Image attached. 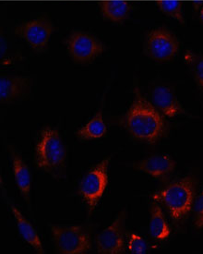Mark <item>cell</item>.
Wrapping results in <instances>:
<instances>
[{"label":"cell","instance_id":"cell-2","mask_svg":"<svg viewBox=\"0 0 203 254\" xmlns=\"http://www.w3.org/2000/svg\"><path fill=\"white\" fill-rule=\"evenodd\" d=\"M35 164L54 179L65 178L67 149L57 129L49 126L41 129L35 145Z\"/></svg>","mask_w":203,"mask_h":254},{"label":"cell","instance_id":"cell-15","mask_svg":"<svg viewBox=\"0 0 203 254\" xmlns=\"http://www.w3.org/2000/svg\"><path fill=\"white\" fill-rule=\"evenodd\" d=\"M108 89L109 85L102 95L100 106L98 107L96 113L94 115V117L85 125H83L75 132L76 137L79 140H97L104 137L107 133V126L103 120V108L105 104V96Z\"/></svg>","mask_w":203,"mask_h":254},{"label":"cell","instance_id":"cell-12","mask_svg":"<svg viewBox=\"0 0 203 254\" xmlns=\"http://www.w3.org/2000/svg\"><path fill=\"white\" fill-rule=\"evenodd\" d=\"M32 86V80L28 76L15 74H1L0 101L1 104H10L23 98Z\"/></svg>","mask_w":203,"mask_h":254},{"label":"cell","instance_id":"cell-22","mask_svg":"<svg viewBox=\"0 0 203 254\" xmlns=\"http://www.w3.org/2000/svg\"><path fill=\"white\" fill-rule=\"evenodd\" d=\"M0 49H1V63L2 65H8V55H9V50H8V43H7V38L3 34H1L0 38Z\"/></svg>","mask_w":203,"mask_h":254},{"label":"cell","instance_id":"cell-17","mask_svg":"<svg viewBox=\"0 0 203 254\" xmlns=\"http://www.w3.org/2000/svg\"><path fill=\"white\" fill-rule=\"evenodd\" d=\"M100 11L104 20L122 22L129 17L131 5L125 0H103L100 3Z\"/></svg>","mask_w":203,"mask_h":254},{"label":"cell","instance_id":"cell-4","mask_svg":"<svg viewBox=\"0 0 203 254\" xmlns=\"http://www.w3.org/2000/svg\"><path fill=\"white\" fill-rule=\"evenodd\" d=\"M51 235L57 253L87 254L92 249V237L88 228L82 225H51Z\"/></svg>","mask_w":203,"mask_h":254},{"label":"cell","instance_id":"cell-23","mask_svg":"<svg viewBox=\"0 0 203 254\" xmlns=\"http://www.w3.org/2000/svg\"><path fill=\"white\" fill-rule=\"evenodd\" d=\"M199 17H200V20H201V21L203 23V6H202V8H201V10H200V15H199Z\"/></svg>","mask_w":203,"mask_h":254},{"label":"cell","instance_id":"cell-20","mask_svg":"<svg viewBox=\"0 0 203 254\" xmlns=\"http://www.w3.org/2000/svg\"><path fill=\"white\" fill-rule=\"evenodd\" d=\"M128 236V249L131 254H144L148 251L146 241L140 235L136 233H129Z\"/></svg>","mask_w":203,"mask_h":254},{"label":"cell","instance_id":"cell-7","mask_svg":"<svg viewBox=\"0 0 203 254\" xmlns=\"http://www.w3.org/2000/svg\"><path fill=\"white\" fill-rule=\"evenodd\" d=\"M180 44L175 34L166 29H154L146 36L144 53L151 60L168 61L176 57Z\"/></svg>","mask_w":203,"mask_h":254},{"label":"cell","instance_id":"cell-16","mask_svg":"<svg viewBox=\"0 0 203 254\" xmlns=\"http://www.w3.org/2000/svg\"><path fill=\"white\" fill-rule=\"evenodd\" d=\"M150 214V235L157 241H164L168 239L171 230L162 208L155 200L151 204Z\"/></svg>","mask_w":203,"mask_h":254},{"label":"cell","instance_id":"cell-9","mask_svg":"<svg viewBox=\"0 0 203 254\" xmlns=\"http://www.w3.org/2000/svg\"><path fill=\"white\" fill-rule=\"evenodd\" d=\"M127 219V208L123 209L112 224L104 228L96 236V251L102 254H124L126 251L125 243V225Z\"/></svg>","mask_w":203,"mask_h":254},{"label":"cell","instance_id":"cell-13","mask_svg":"<svg viewBox=\"0 0 203 254\" xmlns=\"http://www.w3.org/2000/svg\"><path fill=\"white\" fill-rule=\"evenodd\" d=\"M1 188H2L3 198H4L5 201L7 202V206L9 207V210L11 211V213L13 214L14 219H15L17 228H18L19 233L21 236V238L26 241L31 247L34 248V251L37 254H45V250L43 248L42 241H41L40 238L37 234L35 228L24 217V215L21 214L20 210L17 208V206L14 204L13 201H11V199L8 197L7 190H6L5 186H3V181H1Z\"/></svg>","mask_w":203,"mask_h":254},{"label":"cell","instance_id":"cell-10","mask_svg":"<svg viewBox=\"0 0 203 254\" xmlns=\"http://www.w3.org/2000/svg\"><path fill=\"white\" fill-rule=\"evenodd\" d=\"M7 149L9 153V157L13 169L14 179L17 188L20 190V195L24 202L26 203L28 209L32 212V175L28 167L27 164L21 157L19 151L14 147L12 144H7Z\"/></svg>","mask_w":203,"mask_h":254},{"label":"cell","instance_id":"cell-18","mask_svg":"<svg viewBox=\"0 0 203 254\" xmlns=\"http://www.w3.org/2000/svg\"><path fill=\"white\" fill-rule=\"evenodd\" d=\"M156 4L162 13L177 20L179 23H185L182 2L176 0H160Z\"/></svg>","mask_w":203,"mask_h":254},{"label":"cell","instance_id":"cell-8","mask_svg":"<svg viewBox=\"0 0 203 254\" xmlns=\"http://www.w3.org/2000/svg\"><path fill=\"white\" fill-rule=\"evenodd\" d=\"M54 31L55 27L51 20L37 18L20 23L16 26L14 33L25 41L33 50L43 53L48 49L50 37Z\"/></svg>","mask_w":203,"mask_h":254},{"label":"cell","instance_id":"cell-6","mask_svg":"<svg viewBox=\"0 0 203 254\" xmlns=\"http://www.w3.org/2000/svg\"><path fill=\"white\" fill-rule=\"evenodd\" d=\"M65 43L69 57L80 64L94 61L106 50L105 45L101 40L83 31H72Z\"/></svg>","mask_w":203,"mask_h":254},{"label":"cell","instance_id":"cell-3","mask_svg":"<svg viewBox=\"0 0 203 254\" xmlns=\"http://www.w3.org/2000/svg\"><path fill=\"white\" fill-rule=\"evenodd\" d=\"M196 185V180L191 176H188L170 183L154 194L152 198L165 205L172 220L175 223H182L192 210Z\"/></svg>","mask_w":203,"mask_h":254},{"label":"cell","instance_id":"cell-21","mask_svg":"<svg viewBox=\"0 0 203 254\" xmlns=\"http://www.w3.org/2000/svg\"><path fill=\"white\" fill-rule=\"evenodd\" d=\"M194 214V225L197 228H203V189L194 200L192 206Z\"/></svg>","mask_w":203,"mask_h":254},{"label":"cell","instance_id":"cell-1","mask_svg":"<svg viewBox=\"0 0 203 254\" xmlns=\"http://www.w3.org/2000/svg\"><path fill=\"white\" fill-rule=\"evenodd\" d=\"M134 95L128 111L119 119L120 124L133 139L148 144L156 143L168 132L167 122L164 116L142 96L136 85Z\"/></svg>","mask_w":203,"mask_h":254},{"label":"cell","instance_id":"cell-14","mask_svg":"<svg viewBox=\"0 0 203 254\" xmlns=\"http://www.w3.org/2000/svg\"><path fill=\"white\" fill-rule=\"evenodd\" d=\"M152 102L164 117L175 118L179 115L186 114L174 90L167 85L160 84L152 89Z\"/></svg>","mask_w":203,"mask_h":254},{"label":"cell","instance_id":"cell-19","mask_svg":"<svg viewBox=\"0 0 203 254\" xmlns=\"http://www.w3.org/2000/svg\"><path fill=\"white\" fill-rule=\"evenodd\" d=\"M186 60L190 62L197 86L203 92V56L188 53Z\"/></svg>","mask_w":203,"mask_h":254},{"label":"cell","instance_id":"cell-11","mask_svg":"<svg viewBox=\"0 0 203 254\" xmlns=\"http://www.w3.org/2000/svg\"><path fill=\"white\" fill-rule=\"evenodd\" d=\"M132 167L158 180H165L175 172L176 162L168 154H152L133 163Z\"/></svg>","mask_w":203,"mask_h":254},{"label":"cell","instance_id":"cell-5","mask_svg":"<svg viewBox=\"0 0 203 254\" xmlns=\"http://www.w3.org/2000/svg\"><path fill=\"white\" fill-rule=\"evenodd\" d=\"M112 156L105 157L82 177L79 184V193L92 212L101 200L108 185V167Z\"/></svg>","mask_w":203,"mask_h":254}]
</instances>
